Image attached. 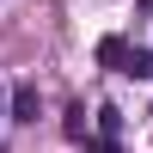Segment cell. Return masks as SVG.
Listing matches in <instances>:
<instances>
[{"instance_id": "3957f363", "label": "cell", "mask_w": 153, "mask_h": 153, "mask_svg": "<svg viewBox=\"0 0 153 153\" xmlns=\"http://www.w3.org/2000/svg\"><path fill=\"white\" fill-rule=\"evenodd\" d=\"M12 117H19V123H37V86H31V80L12 92Z\"/></svg>"}, {"instance_id": "7a4b0ae2", "label": "cell", "mask_w": 153, "mask_h": 153, "mask_svg": "<svg viewBox=\"0 0 153 153\" xmlns=\"http://www.w3.org/2000/svg\"><path fill=\"white\" fill-rule=\"evenodd\" d=\"M86 153H123V110L98 104V135L86 141Z\"/></svg>"}, {"instance_id": "6da1fadb", "label": "cell", "mask_w": 153, "mask_h": 153, "mask_svg": "<svg viewBox=\"0 0 153 153\" xmlns=\"http://www.w3.org/2000/svg\"><path fill=\"white\" fill-rule=\"evenodd\" d=\"M98 68L123 74V80H153V49L129 43V37H98Z\"/></svg>"}, {"instance_id": "277c9868", "label": "cell", "mask_w": 153, "mask_h": 153, "mask_svg": "<svg viewBox=\"0 0 153 153\" xmlns=\"http://www.w3.org/2000/svg\"><path fill=\"white\" fill-rule=\"evenodd\" d=\"M61 129H68L74 141H86V129H98V117H86V104H74V110H68V123H61Z\"/></svg>"}]
</instances>
